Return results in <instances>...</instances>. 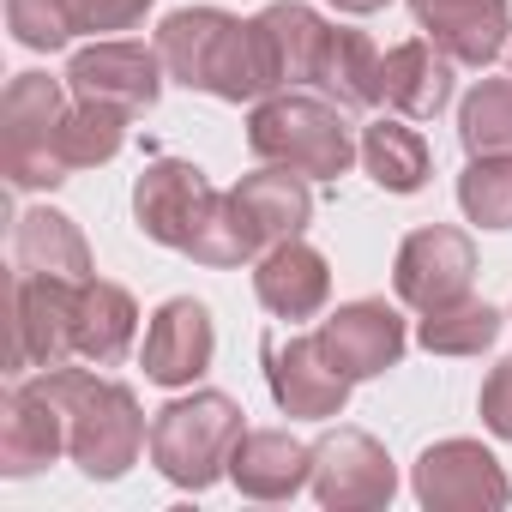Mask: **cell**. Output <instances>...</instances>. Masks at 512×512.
I'll return each mask as SVG.
<instances>
[{
    "mask_svg": "<svg viewBox=\"0 0 512 512\" xmlns=\"http://www.w3.org/2000/svg\"><path fill=\"white\" fill-rule=\"evenodd\" d=\"M217 356V326H211V308L193 302V296H169L151 326H145V344H139V368L151 386H193Z\"/></svg>",
    "mask_w": 512,
    "mask_h": 512,
    "instance_id": "obj_14",
    "label": "cell"
},
{
    "mask_svg": "<svg viewBox=\"0 0 512 512\" xmlns=\"http://www.w3.org/2000/svg\"><path fill=\"white\" fill-rule=\"evenodd\" d=\"M133 338H139V308H133V296H127L121 284H109V278L79 284V314H73V350H79V362L115 368V362L133 350Z\"/></svg>",
    "mask_w": 512,
    "mask_h": 512,
    "instance_id": "obj_22",
    "label": "cell"
},
{
    "mask_svg": "<svg viewBox=\"0 0 512 512\" xmlns=\"http://www.w3.org/2000/svg\"><path fill=\"white\" fill-rule=\"evenodd\" d=\"M326 7H338V13H350V19H368V13L386 7V0H326Z\"/></svg>",
    "mask_w": 512,
    "mask_h": 512,
    "instance_id": "obj_33",
    "label": "cell"
},
{
    "mask_svg": "<svg viewBox=\"0 0 512 512\" xmlns=\"http://www.w3.org/2000/svg\"><path fill=\"white\" fill-rule=\"evenodd\" d=\"M320 350L326 362L344 374V380H380L386 368H398L410 332H404V314L380 296H362V302H344L332 320H320Z\"/></svg>",
    "mask_w": 512,
    "mask_h": 512,
    "instance_id": "obj_12",
    "label": "cell"
},
{
    "mask_svg": "<svg viewBox=\"0 0 512 512\" xmlns=\"http://www.w3.org/2000/svg\"><path fill=\"white\" fill-rule=\"evenodd\" d=\"M61 121H67V79L49 73H19L0 103V139H7V181L25 193L61 187L73 169L61 163Z\"/></svg>",
    "mask_w": 512,
    "mask_h": 512,
    "instance_id": "obj_5",
    "label": "cell"
},
{
    "mask_svg": "<svg viewBox=\"0 0 512 512\" xmlns=\"http://www.w3.org/2000/svg\"><path fill=\"white\" fill-rule=\"evenodd\" d=\"M253 25L266 31V49H272V67H278V85L284 91L290 85H314L332 25L308 7V0H272V7L253 13Z\"/></svg>",
    "mask_w": 512,
    "mask_h": 512,
    "instance_id": "obj_23",
    "label": "cell"
},
{
    "mask_svg": "<svg viewBox=\"0 0 512 512\" xmlns=\"http://www.w3.org/2000/svg\"><path fill=\"white\" fill-rule=\"evenodd\" d=\"M410 19L452 67H488L512 43L506 0H410Z\"/></svg>",
    "mask_w": 512,
    "mask_h": 512,
    "instance_id": "obj_15",
    "label": "cell"
},
{
    "mask_svg": "<svg viewBox=\"0 0 512 512\" xmlns=\"http://www.w3.org/2000/svg\"><path fill=\"white\" fill-rule=\"evenodd\" d=\"M380 61H386V55H380L362 31L332 25L326 55H320V73H314V91L332 97V103H344V109H374V103H386V91H380Z\"/></svg>",
    "mask_w": 512,
    "mask_h": 512,
    "instance_id": "obj_24",
    "label": "cell"
},
{
    "mask_svg": "<svg viewBox=\"0 0 512 512\" xmlns=\"http://www.w3.org/2000/svg\"><path fill=\"white\" fill-rule=\"evenodd\" d=\"M380 91L386 103L404 115V121H428L452 103V61L428 43V37H410L398 49H386L380 61Z\"/></svg>",
    "mask_w": 512,
    "mask_h": 512,
    "instance_id": "obj_21",
    "label": "cell"
},
{
    "mask_svg": "<svg viewBox=\"0 0 512 512\" xmlns=\"http://www.w3.org/2000/svg\"><path fill=\"white\" fill-rule=\"evenodd\" d=\"M247 410L229 392H193V398H169L151 416V464L163 470V482L175 488H211L217 476H229L235 440L247 434L241 422Z\"/></svg>",
    "mask_w": 512,
    "mask_h": 512,
    "instance_id": "obj_4",
    "label": "cell"
},
{
    "mask_svg": "<svg viewBox=\"0 0 512 512\" xmlns=\"http://www.w3.org/2000/svg\"><path fill=\"white\" fill-rule=\"evenodd\" d=\"M229 205H235V217H241V229H247L253 253H266V247H278V241H296V235L314 223L308 175L278 169V163L241 175V181L229 187Z\"/></svg>",
    "mask_w": 512,
    "mask_h": 512,
    "instance_id": "obj_17",
    "label": "cell"
},
{
    "mask_svg": "<svg viewBox=\"0 0 512 512\" xmlns=\"http://www.w3.org/2000/svg\"><path fill=\"white\" fill-rule=\"evenodd\" d=\"M37 380H43V386L61 398V410H67V458H73L91 482H121V476L139 464L145 440H151L133 386L103 380V374H91V368H73V362L43 368Z\"/></svg>",
    "mask_w": 512,
    "mask_h": 512,
    "instance_id": "obj_2",
    "label": "cell"
},
{
    "mask_svg": "<svg viewBox=\"0 0 512 512\" xmlns=\"http://www.w3.org/2000/svg\"><path fill=\"white\" fill-rule=\"evenodd\" d=\"M470 278H476V247L452 223L410 229L404 247H398V260H392V290L416 314H434L446 302H464L470 296Z\"/></svg>",
    "mask_w": 512,
    "mask_h": 512,
    "instance_id": "obj_7",
    "label": "cell"
},
{
    "mask_svg": "<svg viewBox=\"0 0 512 512\" xmlns=\"http://www.w3.org/2000/svg\"><path fill=\"white\" fill-rule=\"evenodd\" d=\"M13 266L19 278H67V284H91V247L79 235V223L55 205H37L19 217L13 229Z\"/></svg>",
    "mask_w": 512,
    "mask_h": 512,
    "instance_id": "obj_20",
    "label": "cell"
},
{
    "mask_svg": "<svg viewBox=\"0 0 512 512\" xmlns=\"http://www.w3.org/2000/svg\"><path fill=\"white\" fill-rule=\"evenodd\" d=\"M458 139H464L470 157L512 151V73H506V79H482V85L458 103Z\"/></svg>",
    "mask_w": 512,
    "mask_h": 512,
    "instance_id": "obj_28",
    "label": "cell"
},
{
    "mask_svg": "<svg viewBox=\"0 0 512 512\" xmlns=\"http://www.w3.org/2000/svg\"><path fill=\"white\" fill-rule=\"evenodd\" d=\"M247 151L260 163L296 169L308 181H338L362 157V139L350 133L344 103H332L320 91H272L247 115Z\"/></svg>",
    "mask_w": 512,
    "mask_h": 512,
    "instance_id": "obj_3",
    "label": "cell"
},
{
    "mask_svg": "<svg viewBox=\"0 0 512 512\" xmlns=\"http://www.w3.org/2000/svg\"><path fill=\"white\" fill-rule=\"evenodd\" d=\"M362 163H368V175H374L386 193H422V187H428V169H434L428 139H422L416 127H404V115L362 127Z\"/></svg>",
    "mask_w": 512,
    "mask_h": 512,
    "instance_id": "obj_25",
    "label": "cell"
},
{
    "mask_svg": "<svg viewBox=\"0 0 512 512\" xmlns=\"http://www.w3.org/2000/svg\"><path fill=\"white\" fill-rule=\"evenodd\" d=\"M314 500L332 512H374L398 494V464L368 428H332L314 446Z\"/></svg>",
    "mask_w": 512,
    "mask_h": 512,
    "instance_id": "obj_8",
    "label": "cell"
},
{
    "mask_svg": "<svg viewBox=\"0 0 512 512\" xmlns=\"http://www.w3.org/2000/svg\"><path fill=\"white\" fill-rule=\"evenodd\" d=\"M500 326H506V320H500L488 302L464 296V302H446V308L422 314V326H416V344H422L428 356H482V350H494Z\"/></svg>",
    "mask_w": 512,
    "mask_h": 512,
    "instance_id": "obj_26",
    "label": "cell"
},
{
    "mask_svg": "<svg viewBox=\"0 0 512 512\" xmlns=\"http://www.w3.org/2000/svg\"><path fill=\"white\" fill-rule=\"evenodd\" d=\"M253 296H260V308L278 314V320H314L332 302V266H326V253L308 247L302 235L266 247L260 260H253Z\"/></svg>",
    "mask_w": 512,
    "mask_h": 512,
    "instance_id": "obj_18",
    "label": "cell"
},
{
    "mask_svg": "<svg viewBox=\"0 0 512 512\" xmlns=\"http://www.w3.org/2000/svg\"><path fill=\"white\" fill-rule=\"evenodd\" d=\"M416 500L428 512H500L512 500L500 458L482 440H434L416 458Z\"/></svg>",
    "mask_w": 512,
    "mask_h": 512,
    "instance_id": "obj_9",
    "label": "cell"
},
{
    "mask_svg": "<svg viewBox=\"0 0 512 512\" xmlns=\"http://www.w3.org/2000/svg\"><path fill=\"white\" fill-rule=\"evenodd\" d=\"M61 163L67 169H103L121 145H127V109L109 103H73L61 121Z\"/></svg>",
    "mask_w": 512,
    "mask_h": 512,
    "instance_id": "obj_27",
    "label": "cell"
},
{
    "mask_svg": "<svg viewBox=\"0 0 512 512\" xmlns=\"http://www.w3.org/2000/svg\"><path fill=\"white\" fill-rule=\"evenodd\" d=\"M145 13H151V0H73V25L91 37L133 31V25H145Z\"/></svg>",
    "mask_w": 512,
    "mask_h": 512,
    "instance_id": "obj_31",
    "label": "cell"
},
{
    "mask_svg": "<svg viewBox=\"0 0 512 512\" xmlns=\"http://www.w3.org/2000/svg\"><path fill=\"white\" fill-rule=\"evenodd\" d=\"M476 410H482V428H488L494 440H512V356L488 368V380H482V398H476Z\"/></svg>",
    "mask_w": 512,
    "mask_h": 512,
    "instance_id": "obj_32",
    "label": "cell"
},
{
    "mask_svg": "<svg viewBox=\"0 0 512 512\" xmlns=\"http://www.w3.org/2000/svg\"><path fill=\"white\" fill-rule=\"evenodd\" d=\"M163 73L169 67H163L157 43L145 49V43L109 37V43H91L67 61V91L79 103H109V109H127V115H145L163 97Z\"/></svg>",
    "mask_w": 512,
    "mask_h": 512,
    "instance_id": "obj_11",
    "label": "cell"
},
{
    "mask_svg": "<svg viewBox=\"0 0 512 512\" xmlns=\"http://www.w3.org/2000/svg\"><path fill=\"white\" fill-rule=\"evenodd\" d=\"M458 205L476 229H512V151L470 157L458 175Z\"/></svg>",
    "mask_w": 512,
    "mask_h": 512,
    "instance_id": "obj_29",
    "label": "cell"
},
{
    "mask_svg": "<svg viewBox=\"0 0 512 512\" xmlns=\"http://www.w3.org/2000/svg\"><path fill=\"white\" fill-rule=\"evenodd\" d=\"M217 205H223V193L187 157H157L133 181V223L145 229V241L175 247V253H193L199 247V235L217 217Z\"/></svg>",
    "mask_w": 512,
    "mask_h": 512,
    "instance_id": "obj_6",
    "label": "cell"
},
{
    "mask_svg": "<svg viewBox=\"0 0 512 512\" xmlns=\"http://www.w3.org/2000/svg\"><path fill=\"white\" fill-rule=\"evenodd\" d=\"M229 482L247 500H296L314 482V446H302L290 428H247L235 440Z\"/></svg>",
    "mask_w": 512,
    "mask_h": 512,
    "instance_id": "obj_19",
    "label": "cell"
},
{
    "mask_svg": "<svg viewBox=\"0 0 512 512\" xmlns=\"http://www.w3.org/2000/svg\"><path fill=\"white\" fill-rule=\"evenodd\" d=\"M260 356H266V386H272V398H278L284 416H296V422L344 416L356 380H344V374L326 362L320 338H290V344H284V338H266Z\"/></svg>",
    "mask_w": 512,
    "mask_h": 512,
    "instance_id": "obj_13",
    "label": "cell"
},
{
    "mask_svg": "<svg viewBox=\"0 0 512 512\" xmlns=\"http://www.w3.org/2000/svg\"><path fill=\"white\" fill-rule=\"evenodd\" d=\"M67 452V410L43 380H19L0 398V476H37Z\"/></svg>",
    "mask_w": 512,
    "mask_h": 512,
    "instance_id": "obj_16",
    "label": "cell"
},
{
    "mask_svg": "<svg viewBox=\"0 0 512 512\" xmlns=\"http://www.w3.org/2000/svg\"><path fill=\"white\" fill-rule=\"evenodd\" d=\"M7 31L19 49H37V55H55L79 37L73 25V0H7Z\"/></svg>",
    "mask_w": 512,
    "mask_h": 512,
    "instance_id": "obj_30",
    "label": "cell"
},
{
    "mask_svg": "<svg viewBox=\"0 0 512 512\" xmlns=\"http://www.w3.org/2000/svg\"><path fill=\"white\" fill-rule=\"evenodd\" d=\"M73 314H79V284L67 278H13V374H43L73 362Z\"/></svg>",
    "mask_w": 512,
    "mask_h": 512,
    "instance_id": "obj_10",
    "label": "cell"
},
{
    "mask_svg": "<svg viewBox=\"0 0 512 512\" xmlns=\"http://www.w3.org/2000/svg\"><path fill=\"white\" fill-rule=\"evenodd\" d=\"M157 55L175 85L205 91L217 103H260L278 85L266 31L253 19H235L223 7H181L157 25Z\"/></svg>",
    "mask_w": 512,
    "mask_h": 512,
    "instance_id": "obj_1",
    "label": "cell"
}]
</instances>
